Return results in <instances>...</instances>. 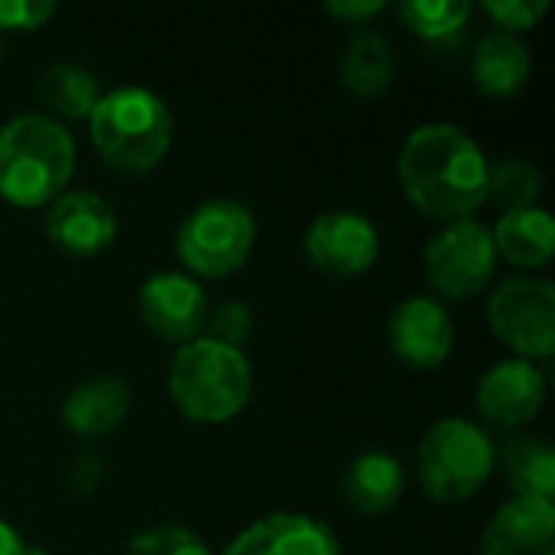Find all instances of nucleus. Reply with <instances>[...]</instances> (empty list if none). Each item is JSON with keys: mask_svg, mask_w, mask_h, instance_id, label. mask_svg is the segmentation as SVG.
<instances>
[{"mask_svg": "<svg viewBox=\"0 0 555 555\" xmlns=\"http://www.w3.org/2000/svg\"><path fill=\"white\" fill-rule=\"evenodd\" d=\"M488 166L478 140L446 120L410 130L397 156L403 195L439 221L472 218L488 202Z\"/></svg>", "mask_w": 555, "mask_h": 555, "instance_id": "nucleus-1", "label": "nucleus"}, {"mask_svg": "<svg viewBox=\"0 0 555 555\" xmlns=\"http://www.w3.org/2000/svg\"><path fill=\"white\" fill-rule=\"evenodd\" d=\"M75 172V140L49 114H20L0 127V198L16 208L55 202Z\"/></svg>", "mask_w": 555, "mask_h": 555, "instance_id": "nucleus-2", "label": "nucleus"}, {"mask_svg": "<svg viewBox=\"0 0 555 555\" xmlns=\"http://www.w3.org/2000/svg\"><path fill=\"white\" fill-rule=\"evenodd\" d=\"M88 127L101 159L120 172H150L172 146L169 104L140 85H124L101 94Z\"/></svg>", "mask_w": 555, "mask_h": 555, "instance_id": "nucleus-3", "label": "nucleus"}, {"mask_svg": "<svg viewBox=\"0 0 555 555\" xmlns=\"http://www.w3.org/2000/svg\"><path fill=\"white\" fill-rule=\"evenodd\" d=\"M166 387L182 416L195 423H228L250 403L254 374L241 348L195 338L172 354Z\"/></svg>", "mask_w": 555, "mask_h": 555, "instance_id": "nucleus-4", "label": "nucleus"}, {"mask_svg": "<svg viewBox=\"0 0 555 555\" xmlns=\"http://www.w3.org/2000/svg\"><path fill=\"white\" fill-rule=\"evenodd\" d=\"M494 442L472 420H439L426 429L416 449V475L426 494L439 504H462L478 494L494 472Z\"/></svg>", "mask_w": 555, "mask_h": 555, "instance_id": "nucleus-5", "label": "nucleus"}, {"mask_svg": "<svg viewBox=\"0 0 555 555\" xmlns=\"http://www.w3.org/2000/svg\"><path fill=\"white\" fill-rule=\"evenodd\" d=\"M254 241L257 221L247 205L234 198H208L182 218L176 254L192 276L221 280L247 263Z\"/></svg>", "mask_w": 555, "mask_h": 555, "instance_id": "nucleus-6", "label": "nucleus"}, {"mask_svg": "<svg viewBox=\"0 0 555 555\" xmlns=\"http://www.w3.org/2000/svg\"><path fill=\"white\" fill-rule=\"evenodd\" d=\"M498 270L491 228L475 218L446 221L423 247V276L442 299H472L485 293Z\"/></svg>", "mask_w": 555, "mask_h": 555, "instance_id": "nucleus-7", "label": "nucleus"}, {"mask_svg": "<svg viewBox=\"0 0 555 555\" xmlns=\"http://www.w3.org/2000/svg\"><path fill=\"white\" fill-rule=\"evenodd\" d=\"M488 322L524 361H546L555 351V286L533 276L501 280L488 299Z\"/></svg>", "mask_w": 555, "mask_h": 555, "instance_id": "nucleus-8", "label": "nucleus"}, {"mask_svg": "<svg viewBox=\"0 0 555 555\" xmlns=\"http://www.w3.org/2000/svg\"><path fill=\"white\" fill-rule=\"evenodd\" d=\"M302 250L309 263L332 276V280H351L367 273L380 257V234L377 224L361 211H325L319 215L302 237Z\"/></svg>", "mask_w": 555, "mask_h": 555, "instance_id": "nucleus-9", "label": "nucleus"}, {"mask_svg": "<svg viewBox=\"0 0 555 555\" xmlns=\"http://www.w3.org/2000/svg\"><path fill=\"white\" fill-rule=\"evenodd\" d=\"M208 296L189 273H153L137 293V312L146 332L166 345H189L202 335L208 319Z\"/></svg>", "mask_w": 555, "mask_h": 555, "instance_id": "nucleus-10", "label": "nucleus"}, {"mask_svg": "<svg viewBox=\"0 0 555 555\" xmlns=\"http://www.w3.org/2000/svg\"><path fill=\"white\" fill-rule=\"evenodd\" d=\"M46 237L68 257H98L117 237V215L111 202L88 189H65L46 205Z\"/></svg>", "mask_w": 555, "mask_h": 555, "instance_id": "nucleus-11", "label": "nucleus"}, {"mask_svg": "<svg viewBox=\"0 0 555 555\" xmlns=\"http://www.w3.org/2000/svg\"><path fill=\"white\" fill-rule=\"evenodd\" d=\"M390 351L413 371H436L455 341V325L446 306L433 296L403 299L387 322Z\"/></svg>", "mask_w": 555, "mask_h": 555, "instance_id": "nucleus-12", "label": "nucleus"}, {"mask_svg": "<svg viewBox=\"0 0 555 555\" xmlns=\"http://www.w3.org/2000/svg\"><path fill=\"white\" fill-rule=\"evenodd\" d=\"M546 400V377L533 361L507 358L498 361L475 390L478 413L501 429H520L533 423Z\"/></svg>", "mask_w": 555, "mask_h": 555, "instance_id": "nucleus-13", "label": "nucleus"}, {"mask_svg": "<svg viewBox=\"0 0 555 555\" xmlns=\"http://www.w3.org/2000/svg\"><path fill=\"white\" fill-rule=\"evenodd\" d=\"M224 555H341V546L309 514H267L241 530Z\"/></svg>", "mask_w": 555, "mask_h": 555, "instance_id": "nucleus-14", "label": "nucleus"}, {"mask_svg": "<svg viewBox=\"0 0 555 555\" xmlns=\"http://www.w3.org/2000/svg\"><path fill=\"white\" fill-rule=\"evenodd\" d=\"M481 555H555V504L514 498L485 527Z\"/></svg>", "mask_w": 555, "mask_h": 555, "instance_id": "nucleus-15", "label": "nucleus"}, {"mask_svg": "<svg viewBox=\"0 0 555 555\" xmlns=\"http://www.w3.org/2000/svg\"><path fill=\"white\" fill-rule=\"evenodd\" d=\"M133 393L120 377H91L68 390L62 400V426L81 439H98L114 433L130 413Z\"/></svg>", "mask_w": 555, "mask_h": 555, "instance_id": "nucleus-16", "label": "nucleus"}, {"mask_svg": "<svg viewBox=\"0 0 555 555\" xmlns=\"http://www.w3.org/2000/svg\"><path fill=\"white\" fill-rule=\"evenodd\" d=\"M403 465L387 452H361L341 472V501L358 514H384L403 498Z\"/></svg>", "mask_w": 555, "mask_h": 555, "instance_id": "nucleus-17", "label": "nucleus"}, {"mask_svg": "<svg viewBox=\"0 0 555 555\" xmlns=\"http://www.w3.org/2000/svg\"><path fill=\"white\" fill-rule=\"evenodd\" d=\"M533 72L530 49L511 33H491L472 52V81L491 98H514L527 88Z\"/></svg>", "mask_w": 555, "mask_h": 555, "instance_id": "nucleus-18", "label": "nucleus"}, {"mask_svg": "<svg viewBox=\"0 0 555 555\" xmlns=\"http://www.w3.org/2000/svg\"><path fill=\"white\" fill-rule=\"evenodd\" d=\"M498 257L511 260L514 267H546L555 250V221L553 215L540 205L504 211L498 224L491 228Z\"/></svg>", "mask_w": 555, "mask_h": 555, "instance_id": "nucleus-19", "label": "nucleus"}, {"mask_svg": "<svg viewBox=\"0 0 555 555\" xmlns=\"http://www.w3.org/2000/svg\"><path fill=\"white\" fill-rule=\"evenodd\" d=\"M338 75L341 85L361 98H377L393 85L397 75V55L384 33L377 29H358L348 36L338 55Z\"/></svg>", "mask_w": 555, "mask_h": 555, "instance_id": "nucleus-20", "label": "nucleus"}, {"mask_svg": "<svg viewBox=\"0 0 555 555\" xmlns=\"http://www.w3.org/2000/svg\"><path fill=\"white\" fill-rule=\"evenodd\" d=\"M475 7L468 0H403L397 7V16L403 26L429 49L442 55H455V49L465 42L468 20Z\"/></svg>", "mask_w": 555, "mask_h": 555, "instance_id": "nucleus-21", "label": "nucleus"}, {"mask_svg": "<svg viewBox=\"0 0 555 555\" xmlns=\"http://www.w3.org/2000/svg\"><path fill=\"white\" fill-rule=\"evenodd\" d=\"M494 462H501L507 485L517 491V498L533 501H553L555 494V452L537 436H511L501 452H494Z\"/></svg>", "mask_w": 555, "mask_h": 555, "instance_id": "nucleus-22", "label": "nucleus"}, {"mask_svg": "<svg viewBox=\"0 0 555 555\" xmlns=\"http://www.w3.org/2000/svg\"><path fill=\"white\" fill-rule=\"evenodd\" d=\"M36 91L42 98V104L49 107V117H65V120H85L91 117L94 104L101 101V85L94 78V72L72 65V62H55L49 65L39 81Z\"/></svg>", "mask_w": 555, "mask_h": 555, "instance_id": "nucleus-23", "label": "nucleus"}, {"mask_svg": "<svg viewBox=\"0 0 555 555\" xmlns=\"http://www.w3.org/2000/svg\"><path fill=\"white\" fill-rule=\"evenodd\" d=\"M543 195V176L527 159H501L488 166V202L504 211L533 208Z\"/></svg>", "mask_w": 555, "mask_h": 555, "instance_id": "nucleus-24", "label": "nucleus"}, {"mask_svg": "<svg viewBox=\"0 0 555 555\" xmlns=\"http://www.w3.org/2000/svg\"><path fill=\"white\" fill-rule=\"evenodd\" d=\"M127 555H215L208 550V543L192 533L189 527L179 524H166V527H150L140 530L130 543Z\"/></svg>", "mask_w": 555, "mask_h": 555, "instance_id": "nucleus-25", "label": "nucleus"}, {"mask_svg": "<svg viewBox=\"0 0 555 555\" xmlns=\"http://www.w3.org/2000/svg\"><path fill=\"white\" fill-rule=\"evenodd\" d=\"M205 338L218 341V345H228V348H241L250 332H254V315H250V306L237 302V299H228L215 309H208V319H205Z\"/></svg>", "mask_w": 555, "mask_h": 555, "instance_id": "nucleus-26", "label": "nucleus"}, {"mask_svg": "<svg viewBox=\"0 0 555 555\" xmlns=\"http://www.w3.org/2000/svg\"><path fill=\"white\" fill-rule=\"evenodd\" d=\"M485 13L501 26V33H524L540 23V16L550 10V0H485Z\"/></svg>", "mask_w": 555, "mask_h": 555, "instance_id": "nucleus-27", "label": "nucleus"}, {"mask_svg": "<svg viewBox=\"0 0 555 555\" xmlns=\"http://www.w3.org/2000/svg\"><path fill=\"white\" fill-rule=\"evenodd\" d=\"M55 16L52 0H0V29L33 33Z\"/></svg>", "mask_w": 555, "mask_h": 555, "instance_id": "nucleus-28", "label": "nucleus"}, {"mask_svg": "<svg viewBox=\"0 0 555 555\" xmlns=\"http://www.w3.org/2000/svg\"><path fill=\"white\" fill-rule=\"evenodd\" d=\"M325 10L345 23H367L380 10H387V0H325Z\"/></svg>", "mask_w": 555, "mask_h": 555, "instance_id": "nucleus-29", "label": "nucleus"}, {"mask_svg": "<svg viewBox=\"0 0 555 555\" xmlns=\"http://www.w3.org/2000/svg\"><path fill=\"white\" fill-rule=\"evenodd\" d=\"M26 553V543L20 540V533L7 524V520H0V555H23Z\"/></svg>", "mask_w": 555, "mask_h": 555, "instance_id": "nucleus-30", "label": "nucleus"}, {"mask_svg": "<svg viewBox=\"0 0 555 555\" xmlns=\"http://www.w3.org/2000/svg\"><path fill=\"white\" fill-rule=\"evenodd\" d=\"M23 555H49V553H46V550H39V546H36V550H29V546H26V553Z\"/></svg>", "mask_w": 555, "mask_h": 555, "instance_id": "nucleus-31", "label": "nucleus"}, {"mask_svg": "<svg viewBox=\"0 0 555 555\" xmlns=\"http://www.w3.org/2000/svg\"><path fill=\"white\" fill-rule=\"evenodd\" d=\"M0 59H3V39H0Z\"/></svg>", "mask_w": 555, "mask_h": 555, "instance_id": "nucleus-32", "label": "nucleus"}]
</instances>
